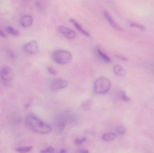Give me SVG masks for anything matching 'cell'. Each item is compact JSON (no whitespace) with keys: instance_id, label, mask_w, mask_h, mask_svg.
Wrapping results in <instances>:
<instances>
[{"instance_id":"cell-5","label":"cell","mask_w":154,"mask_h":153,"mask_svg":"<svg viewBox=\"0 0 154 153\" xmlns=\"http://www.w3.org/2000/svg\"><path fill=\"white\" fill-rule=\"evenodd\" d=\"M67 121L68 120L66 115L61 114L57 116L55 121V124L59 132H62L64 131Z\"/></svg>"},{"instance_id":"cell-7","label":"cell","mask_w":154,"mask_h":153,"mask_svg":"<svg viewBox=\"0 0 154 153\" xmlns=\"http://www.w3.org/2000/svg\"><path fill=\"white\" fill-rule=\"evenodd\" d=\"M68 85L67 81L63 79H57L51 83V89L53 91L59 90L64 89Z\"/></svg>"},{"instance_id":"cell-25","label":"cell","mask_w":154,"mask_h":153,"mask_svg":"<svg viewBox=\"0 0 154 153\" xmlns=\"http://www.w3.org/2000/svg\"><path fill=\"white\" fill-rule=\"evenodd\" d=\"M0 36H1V37H6V35H5V33H4L2 30H0Z\"/></svg>"},{"instance_id":"cell-24","label":"cell","mask_w":154,"mask_h":153,"mask_svg":"<svg viewBox=\"0 0 154 153\" xmlns=\"http://www.w3.org/2000/svg\"><path fill=\"white\" fill-rule=\"evenodd\" d=\"M116 57H117V58L120 59V60H122V61H126V60H127V58L125 57L122 55L119 54H116Z\"/></svg>"},{"instance_id":"cell-27","label":"cell","mask_w":154,"mask_h":153,"mask_svg":"<svg viewBox=\"0 0 154 153\" xmlns=\"http://www.w3.org/2000/svg\"><path fill=\"white\" fill-rule=\"evenodd\" d=\"M60 153H66V150H64V149H62L61 150V151L60 152Z\"/></svg>"},{"instance_id":"cell-11","label":"cell","mask_w":154,"mask_h":153,"mask_svg":"<svg viewBox=\"0 0 154 153\" xmlns=\"http://www.w3.org/2000/svg\"><path fill=\"white\" fill-rule=\"evenodd\" d=\"M70 21V22L73 24V25H74L75 28L76 29L78 30L81 33L83 34L84 36H86V37H90V34L89 33H88V32L85 29L83 28L82 27L81 25L77 21L73 19H71Z\"/></svg>"},{"instance_id":"cell-19","label":"cell","mask_w":154,"mask_h":153,"mask_svg":"<svg viewBox=\"0 0 154 153\" xmlns=\"http://www.w3.org/2000/svg\"><path fill=\"white\" fill-rule=\"evenodd\" d=\"M86 140H87V138L85 137H78L75 139V143L77 145H79L85 143Z\"/></svg>"},{"instance_id":"cell-14","label":"cell","mask_w":154,"mask_h":153,"mask_svg":"<svg viewBox=\"0 0 154 153\" xmlns=\"http://www.w3.org/2000/svg\"><path fill=\"white\" fill-rule=\"evenodd\" d=\"M116 134L114 133H107L103 135L102 136V139L106 142H110V141H113L116 139Z\"/></svg>"},{"instance_id":"cell-3","label":"cell","mask_w":154,"mask_h":153,"mask_svg":"<svg viewBox=\"0 0 154 153\" xmlns=\"http://www.w3.org/2000/svg\"><path fill=\"white\" fill-rule=\"evenodd\" d=\"M111 87V82L106 77H100L94 83V91L97 94H105L109 91Z\"/></svg>"},{"instance_id":"cell-6","label":"cell","mask_w":154,"mask_h":153,"mask_svg":"<svg viewBox=\"0 0 154 153\" xmlns=\"http://www.w3.org/2000/svg\"><path fill=\"white\" fill-rule=\"evenodd\" d=\"M24 49L28 54H35L38 52V44L36 40H32L24 45Z\"/></svg>"},{"instance_id":"cell-13","label":"cell","mask_w":154,"mask_h":153,"mask_svg":"<svg viewBox=\"0 0 154 153\" xmlns=\"http://www.w3.org/2000/svg\"><path fill=\"white\" fill-rule=\"evenodd\" d=\"M97 52L98 55L99 56L100 59L103 60L105 63H111L112 61H111V58L107 55L102 52L100 49L98 48L97 49Z\"/></svg>"},{"instance_id":"cell-12","label":"cell","mask_w":154,"mask_h":153,"mask_svg":"<svg viewBox=\"0 0 154 153\" xmlns=\"http://www.w3.org/2000/svg\"><path fill=\"white\" fill-rule=\"evenodd\" d=\"M114 72L117 75L120 77H124L125 75L126 71L125 68L119 65H116L114 67Z\"/></svg>"},{"instance_id":"cell-15","label":"cell","mask_w":154,"mask_h":153,"mask_svg":"<svg viewBox=\"0 0 154 153\" xmlns=\"http://www.w3.org/2000/svg\"><path fill=\"white\" fill-rule=\"evenodd\" d=\"M6 31L8 34H11L13 36H19L20 34V32L16 30V29L13 28L12 27H10V26L6 27Z\"/></svg>"},{"instance_id":"cell-26","label":"cell","mask_w":154,"mask_h":153,"mask_svg":"<svg viewBox=\"0 0 154 153\" xmlns=\"http://www.w3.org/2000/svg\"><path fill=\"white\" fill-rule=\"evenodd\" d=\"M78 152L79 153H88L89 151L87 150H81Z\"/></svg>"},{"instance_id":"cell-23","label":"cell","mask_w":154,"mask_h":153,"mask_svg":"<svg viewBox=\"0 0 154 153\" xmlns=\"http://www.w3.org/2000/svg\"><path fill=\"white\" fill-rule=\"evenodd\" d=\"M48 72L51 75H55L57 74V72L56 70L51 67H48Z\"/></svg>"},{"instance_id":"cell-9","label":"cell","mask_w":154,"mask_h":153,"mask_svg":"<svg viewBox=\"0 0 154 153\" xmlns=\"http://www.w3.org/2000/svg\"><path fill=\"white\" fill-rule=\"evenodd\" d=\"M33 23V18L30 15H24L20 19V23L23 28L30 27Z\"/></svg>"},{"instance_id":"cell-17","label":"cell","mask_w":154,"mask_h":153,"mask_svg":"<svg viewBox=\"0 0 154 153\" xmlns=\"http://www.w3.org/2000/svg\"><path fill=\"white\" fill-rule=\"evenodd\" d=\"M116 132L119 135H123L125 134L126 129L124 127L119 126L116 128Z\"/></svg>"},{"instance_id":"cell-2","label":"cell","mask_w":154,"mask_h":153,"mask_svg":"<svg viewBox=\"0 0 154 153\" xmlns=\"http://www.w3.org/2000/svg\"><path fill=\"white\" fill-rule=\"evenodd\" d=\"M52 60L60 65H66L69 63L73 58L72 54L69 51L59 49L54 51L51 54Z\"/></svg>"},{"instance_id":"cell-16","label":"cell","mask_w":154,"mask_h":153,"mask_svg":"<svg viewBox=\"0 0 154 153\" xmlns=\"http://www.w3.org/2000/svg\"><path fill=\"white\" fill-rule=\"evenodd\" d=\"M32 146H24V147H20L17 148L16 151L18 152L27 153L30 152L32 150Z\"/></svg>"},{"instance_id":"cell-1","label":"cell","mask_w":154,"mask_h":153,"mask_svg":"<svg viewBox=\"0 0 154 153\" xmlns=\"http://www.w3.org/2000/svg\"><path fill=\"white\" fill-rule=\"evenodd\" d=\"M26 126L34 133L42 134H49L52 128L48 124L42 122L38 118L33 114L30 113L25 118Z\"/></svg>"},{"instance_id":"cell-18","label":"cell","mask_w":154,"mask_h":153,"mask_svg":"<svg viewBox=\"0 0 154 153\" xmlns=\"http://www.w3.org/2000/svg\"><path fill=\"white\" fill-rule=\"evenodd\" d=\"M129 25H130V27H132V28H137L139 29L142 31L144 30L145 29L144 26H143V25L139 24V23H137V22H130Z\"/></svg>"},{"instance_id":"cell-21","label":"cell","mask_w":154,"mask_h":153,"mask_svg":"<svg viewBox=\"0 0 154 153\" xmlns=\"http://www.w3.org/2000/svg\"><path fill=\"white\" fill-rule=\"evenodd\" d=\"M82 107L84 108V109L88 110L89 108L90 107L91 102L89 101L84 102V103H82Z\"/></svg>"},{"instance_id":"cell-8","label":"cell","mask_w":154,"mask_h":153,"mask_svg":"<svg viewBox=\"0 0 154 153\" xmlns=\"http://www.w3.org/2000/svg\"><path fill=\"white\" fill-rule=\"evenodd\" d=\"M59 30L60 33L68 39L73 40L76 37L75 32L71 29L64 26H60L59 27Z\"/></svg>"},{"instance_id":"cell-20","label":"cell","mask_w":154,"mask_h":153,"mask_svg":"<svg viewBox=\"0 0 154 153\" xmlns=\"http://www.w3.org/2000/svg\"><path fill=\"white\" fill-rule=\"evenodd\" d=\"M120 98L121 100L125 102H128L130 101V99L127 96L125 93V92H121L120 93Z\"/></svg>"},{"instance_id":"cell-22","label":"cell","mask_w":154,"mask_h":153,"mask_svg":"<svg viewBox=\"0 0 154 153\" xmlns=\"http://www.w3.org/2000/svg\"><path fill=\"white\" fill-rule=\"evenodd\" d=\"M55 152V149L51 147H49L46 148L45 150L42 151L41 152L42 153H54Z\"/></svg>"},{"instance_id":"cell-28","label":"cell","mask_w":154,"mask_h":153,"mask_svg":"<svg viewBox=\"0 0 154 153\" xmlns=\"http://www.w3.org/2000/svg\"><path fill=\"white\" fill-rule=\"evenodd\" d=\"M0 144H1V142H0Z\"/></svg>"},{"instance_id":"cell-4","label":"cell","mask_w":154,"mask_h":153,"mask_svg":"<svg viewBox=\"0 0 154 153\" xmlns=\"http://www.w3.org/2000/svg\"><path fill=\"white\" fill-rule=\"evenodd\" d=\"M0 77L6 84H9L13 80L14 73L9 66H4L0 70Z\"/></svg>"},{"instance_id":"cell-10","label":"cell","mask_w":154,"mask_h":153,"mask_svg":"<svg viewBox=\"0 0 154 153\" xmlns=\"http://www.w3.org/2000/svg\"><path fill=\"white\" fill-rule=\"evenodd\" d=\"M104 14L105 18L106 19L109 23L110 24V25H111L114 28L119 31L122 30L121 28H120V27H119V26L116 23V22L115 21L114 19L112 18V16L109 14V13L108 12L106 11H105L104 12Z\"/></svg>"}]
</instances>
